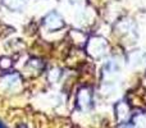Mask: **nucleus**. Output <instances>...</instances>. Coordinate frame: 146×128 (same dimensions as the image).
<instances>
[{
	"mask_svg": "<svg viewBox=\"0 0 146 128\" xmlns=\"http://www.w3.org/2000/svg\"><path fill=\"white\" fill-rule=\"evenodd\" d=\"M45 26L49 28V30H58V28L63 27V19L60 18V15L55 12L49 13L45 17V21H44Z\"/></svg>",
	"mask_w": 146,
	"mask_h": 128,
	"instance_id": "1",
	"label": "nucleus"
},
{
	"mask_svg": "<svg viewBox=\"0 0 146 128\" xmlns=\"http://www.w3.org/2000/svg\"><path fill=\"white\" fill-rule=\"evenodd\" d=\"M88 50H90L91 54L95 53V50H100V54L104 55L105 54V50H106V42L103 40V38H91L90 40V44H88Z\"/></svg>",
	"mask_w": 146,
	"mask_h": 128,
	"instance_id": "2",
	"label": "nucleus"
},
{
	"mask_svg": "<svg viewBox=\"0 0 146 128\" xmlns=\"http://www.w3.org/2000/svg\"><path fill=\"white\" fill-rule=\"evenodd\" d=\"M5 3H7V5L9 8H12V9H17V0H4ZM22 3H26L27 0H21Z\"/></svg>",
	"mask_w": 146,
	"mask_h": 128,
	"instance_id": "3",
	"label": "nucleus"
},
{
	"mask_svg": "<svg viewBox=\"0 0 146 128\" xmlns=\"http://www.w3.org/2000/svg\"><path fill=\"white\" fill-rule=\"evenodd\" d=\"M0 128H8V126L5 124V122H3L1 119H0Z\"/></svg>",
	"mask_w": 146,
	"mask_h": 128,
	"instance_id": "4",
	"label": "nucleus"
}]
</instances>
